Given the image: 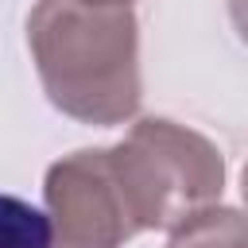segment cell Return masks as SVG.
Wrapping results in <instances>:
<instances>
[{"mask_svg": "<svg viewBox=\"0 0 248 248\" xmlns=\"http://www.w3.org/2000/svg\"><path fill=\"white\" fill-rule=\"evenodd\" d=\"M50 217L16 194H0V248H50Z\"/></svg>", "mask_w": 248, "mask_h": 248, "instance_id": "cell-5", "label": "cell"}, {"mask_svg": "<svg viewBox=\"0 0 248 248\" xmlns=\"http://www.w3.org/2000/svg\"><path fill=\"white\" fill-rule=\"evenodd\" d=\"M108 155L140 229L170 232L194 213L221 202V147L178 120L143 116L116 147H108Z\"/></svg>", "mask_w": 248, "mask_h": 248, "instance_id": "cell-2", "label": "cell"}, {"mask_svg": "<svg viewBox=\"0 0 248 248\" xmlns=\"http://www.w3.org/2000/svg\"><path fill=\"white\" fill-rule=\"evenodd\" d=\"M27 46L46 101L93 128L124 124L140 112V23L132 4L112 0H35Z\"/></svg>", "mask_w": 248, "mask_h": 248, "instance_id": "cell-1", "label": "cell"}, {"mask_svg": "<svg viewBox=\"0 0 248 248\" xmlns=\"http://www.w3.org/2000/svg\"><path fill=\"white\" fill-rule=\"evenodd\" d=\"M50 248H124L140 232L108 147H81L50 163L43 178Z\"/></svg>", "mask_w": 248, "mask_h": 248, "instance_id": "cell-3", "label": "cell"}, {"mask_svg": "<svg viewBox=\"0 0 248 248\" xmlns=\"http://www.w3.org/2000/svg\"><path fill=\"white\" fill-rule=\"evenodd\" d=\"M167 248H248V213L232 205H209L170 229Z\"/></svg>", "mask_w": 248, "mask_h": 248, "instance_id": "cell-4", "label": "cell"}, {"mask_svg": "<svg viewBox=\"0 0 248 248\" xmlns=\"http://www.w3.org/2000/svg\"><path fill=\"white\" fill-rule=\"evenodd\" d=\"M112 4H132V0H112Z\"/></svg>", "mask_w": 248, "mask_h": 248, "instance_id": "cell-8", "label": "cell"}, {"mask_svg": "<svg viewBox=\"0 0 248 248\" xmlns=\"http://www.w3.org/2000/svg\"><path fill=\"white\" fill-rule=\"evenodd\" d=\"M229 16H232V27H236L240 43L248 46V0H229Z\"/></svg>", "mask_w": 248, "mask_h": 248, "instance_id": "cell-6", "label": "cell"}, {"mask_svg": "<svg viewBox=\"0 0 248 248\" xmlns=\"http://www.w3.org/2000/svg\"><path fill=\"white\" fill-rule=\"evenodd\" d=\"M240 190H244V205H248V163H244V174H240Z\"/></svg>", "mask_w": 248, "mask_h": 248, "instance_id": "cell-7", "label": "cell"}]
</instances>
